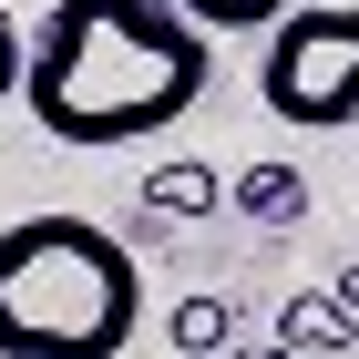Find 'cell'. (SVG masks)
<instances>
[{
    "mask_svg": "<svg viewBox=\"0 0 359 359\" xmlns=\"http://www.w3.org/2000/svg\"><path fill=\"white\" fill-rule=\"evenodd\" d=\"M216 83V41L175 0H52L21 31V103L52 144H144L185 123Z\"/></svg>",
    "mask_w": 359,
    "mask_h": 359,
    "instance_id": "cell-1",
    "label": "cell"
},
{
    "mask_svg": "<svg viewBox=\"0 0 359 359\" xmlns=\"http://www.w3.org/2000/svg\"><path fill=\"white\" fill-rule=\"evenodd\" d=\"M277 349H318V359H339V349H359V318L329 298V287H308V298L277 308Z\"/></svg>",
    "mask_w": 359,
    "mask_h": 359,
    "instance_id": "cell-4",
    "label": "cell"
},
{
    "mask_svg": "<svg viewBox=\"0 0 359 359\" xmlns=\"http://www.w3.org/2000/svg\"><path fill=\"white\" fill-rule=\"evenodd\" d=\"M21 103V21H11V11H0V113Z\"/></svg>",
    "mask_w": 359,
    "mask_h": 359,
    "instance_id": "cell-9",
    "label": "cell"
},
{
    "mask_svg": "<svg viewBox=\"0 0 359 359\" xmlns=\"http://www.w3.org/2000/svg\"><path fill=\"white\" fill-rule=\"evenodd\" d=\"M226 195H236V216H257V226H298L308 216V175L298 165H247V175H226Z\"/></svg>",
    "mask_w": 359,
    "mask_h": 359,
    "instance_id": "cell-5",
    "label": "cell"
},
{
    "mask_svg": "<svg viewBox=\"0 0 359 359\" xmlns=\"http://www.w3.org/2000/svg\"><path fill=\"white\" fill-rule=\"evenodd\" d=\"M165 339L185 359H216L226 339H236V298H216V287H185V298H175V318H165Z\"/></svg>",
    "mask_w": 359,
    "mask_h": 359,
    "instance_id": "cell-7",
    "label": "cell"
},
{
    "mask_svg": "<svg viewBox=\"0 0 359 359\" xmlns=\"http://www.w3.org/2000/svg\"><path fill=\"white\" fill-rule=\"evenodd\" d=\"M195 31H267V21H287L298 0H175Z\"/></svg>",
    "mask_w": 359,
    "mask_h": 359,
    "instance_id": "cell-8",
    "label": "cell"
},
{
    "mask_svg": "<svg viewBox=\"0 0 359 359\" xmlns=\"http://www.w3.org/2000/svg\"><path fill=\"white\" fill-rule=\"evenodd\" d=\"M216 359H298V349H277V339H226Z\"/></svg>",
    "mask_w": 359,
    "mask_h": 359,
    "instance_id": "cell-10",
    "label": "cell"
},
{
    "mask_svg": "<svg viewBox=\"0 0 359 359\" xmlns=\"http://www.w3.org/2000/svg\"><path fill=\"white\" fill-rule=\"evenodd\" d=\"M144 329V277L113 226L41 205L0 226V359H123Z\"/></svg>",
    "mask_w": 359,
    "mask_h": 359,
    "instance_id": "cell-2",
    "label": "cell"
},
{
    "mask_svg": "<svg viewBox=\"0 0 359 359\" xmlns=\"http://www.w3.org/2000/svg\"><path fill=\"white\" fill-rule=\"evenodd\" d=\"M257 93H267L277 123H308V134L359 123V11H318V0H298L287 21H267Z\"/></svg>",
    "mask_w": 359,
    "mask_h": 359,
    "instance_id": "cell-3",
    "label": "cell"
},
{
    "mask_svg": "<svg viewBox=\"0 0 359 359\" xmlns=\"http://www.w3.org/2000/svg\"><path fill=\"white\" fill-rule=\"evenodd\" d=\"M329 298H339V308L359 318V267H339V287H329Z\"/></svg>",
    "mask_w": 359,
    "mask_h": 359,
    "instance_id": "cell-11",
    "label": "cell"
},
{
    "mask_svg": "<svg viewBox=\"0 0 359 359\" xmlns=\"http://www.w3.org/2000/svg\"><path fill=\"white\" fill-rule=\"evenodd\" d=\"M144 205H154L165 226L216 216V205H226V175H216V165H154V175H144Z\"/></svg>",
    "mask_w": 359,
    "mask_h": 359,
    "instance_id": "cell-6",
    "label": "cell"
}]
</instances>
